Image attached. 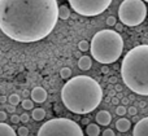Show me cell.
<instances>
[{
	"instance_id": "603a6c76",
	"label": "cell",
	"mask_w": 148,
	"mask_h": 136,
	"mask_svg": "<svg viewBox=\"0 0 148 136\" xmlns=\"http://www.w3.org/2000/svg\"><path fill=\"white\" fill-rule=\"evenodd\" d=\"M116 23H117V18H116L114 16H109V17L107 18V25L108 26H116Z\"/></svg>"
},
{
	"instance_id": "83f0119b",
	"label": "cell",
	"mask_w": 148,
	"mask_h": 136,
	"mask_svg": "<svg viewBox=\"0 0 148 136\" xmlns=\"http://www.w3.org/2000/svg\"><path fill=\"white\" fill-rule=\"evenodd\" d=\"M7 118H8L7 112L0 110V122H5V121H7Z\"/></svg>"
},
{
	"instance_id": "9c48e42d",
	"label": "cell",
	"mask_w": 148,
	"mask_h": 136,
	"mask_svg": "<svg viewBox=\"0 0 148 136\" xmlns=\"http://www.w3.org/2000/svg\"><path fill=\"white\" fill-rule=\"evenodd\" d=\"M31 97H33V101L34 103H38V104H42L47 100V91L44 90L43 87H35L33 88V91L30 92Z\"/></svg>"
},
{
	"instance_id": "f546056e",
	"label": "cell",
	"mask_w": 148,
	"mask_h": 136,
	"mask_svg": "<svg viewBox=\"0 0 148 136\" xmlns=\"http://www.w3.org/2000/svg\"><path fill=\"white\" fill-rule=\"evenodd\" d=\"M122 29H123V25H122V23H116V31H117V33L122 31Z\"/></svg>"
},
{
	"instance_id": "4316f807",
	"label": "cell",
	"mask_w": 148,
	"mask_h": 136,
	"mask_svg": "<svg viewBox=\"0 0 148 136\" xmlns=\"http://www.w3.org/2000/svg\"><path fill=\"white\" fill-rule=\"evenodd\" d=\"M127 113L130 114V116H135V114L138 113V109H136L135 106H130V108L127 109Z\"/></svg>"
},
{
	"instance_id": "484cf974",
	"label": "cell",
	"mask_w": 148,
	"mask_h": 136,
	"mask_svg": "<svg viewBox=\"0 0 148 136\" xmlns=\"http://www.w3.org/2000/svg\"><path fill=\"white\" fill-rule=\"evenodd\" d=\"M101 136H116V135H114V131H113L112 129H105L104 131H103Z\"/></svg>"
},
{
	"instance_id": "cb8c5ba5",
	"label": "cell",
	"mask_w": 148,
	"mask_h": 136,
	"mask_svg": "<svg viewBox=\"0 0 148 136\" xmlns=\"http://www.w3.org/2000/svg\"><path fill=\"white\" fill-rule=\"evenodd\" d=\"M10 121H12L13 124H18L21 122L20 116H17V114H12V117H10Z\"/></svg>"
},
{
	"instance_id": "44dd1931",
	"label": "cell",
	"mask_w": 148,
	"mask_h": 136,
	"mask_svg": "<svg viewBox=\"0 0 148 136\" xmlns=\"http://www.w3.org/2000/svg\"><path fill=\"white\" fill-rule=\"evenodd\" d=\"M17 134H18V136H29V129L27 127H25V126L18 127Z\"/></svg>"
},
{
	"instance_id": "5bb4252c",
	"label": "cell",
	"mask_w": 148,
	"mask_h": 136,
	"mask_svg": "<svg viewBox=\"0 0 148 136\" xmlns=\"http://www.w3.org/2000/svg\"><path fill=\"white\" fill-rule=\"evenodd\" d=\"M86 134L87 136H99L100 135V127L99 124L88 123L86 127Z\"/></svg>"
},
{
	"instance_id": "5b68a950",
	"label": "cell",
	"mask_w": 148,
	"mask_h": 136,
	"mask_svg": "<svg viewBox=\"0 0 148 136\" xmlns=\"http://www.w3.org/2000/svg\"><path fill=\"white\" fill-rule=\"evenodd\" d=\"M147 17V5L143 0H123L118 8L121 23L129 27L140 25Z\"/></svg>"
},
{
	"instance_id": "d6986e66",
	"label": "cell",
	"mask_w": 148,
	"mask_h": 136,
	"mask_svg": "<svg viewBox=\"0 0 148 136\" xmlns=\"http://www.w3.org/2000/svg\"><path fill=\"white\" fill-rule=\"evenodd\" d=\"M22 108L25 109V110H33V108H34V101L30 100V99H25V100L22 101Z\"/></svg>"
},
{
	"instance_id": "4fadbf2b",
	"label": "cell",
	"mask_w": 148,
	"mask_h": 136,
	"mask_svg": "<svg viewBox=\"0 0 148 136\" xmlns=\"http://www.w3.org/2000/svg\"><path fill=\"white\" fill-rule=\"evenodd\" d=\"M0 136H17V134L9 124H7L5 122H0Z\"/></svg>"
},
{
	"instance_id": "e0dca14e",
	"label": "cell",
	"mask_w": 148,
	"mask_h": 136,
	"mask_svg": "<svg viewBox=\"0 0 148 136\" xmlns=\"http://www.w3.org/2000/svg\"><path fill=\"white\" fill-rule=\"evenodd\" d=\"M8 103H9L12 106H16L21 103V97L17 95V93H12V95L8 96Z\"/></svg>"
},
{
	"instance_id": "7c38bea8",
	"label": "cell",
	"mask_w": 148,
	"mask_h": 136,
	"mask_svg": "<svg viewBox=\"0 0 148 136\" xmlns=\"http://www.w3.org/2000/svg\"><path fill=\"white\" fill-rule=\"evenodd\" d=\"M78 66L81 70H84V71H87V70L91 69L92 66V60L90 56H82L81 58L78 60Z\"/></svg>"
},
{
	"instance_id": "30bf717a",
	"label": "cell",
	"mask_w": 148,
	"mask_h": 136,
	"mask_svg": "<svg viewBox=\"0 0 148 136\" xmlns=\"http://www.w3.org/2000/svg\"><path fill=\"white\" fill-rule=\"evenodd\" d=\"M112 121V116H110L109 112L107 110H100L99 113L96 114V122L100 126H108Z\"/></svg>"
},
{
	"instance_id": "1f68e13d",
	"label": "cell",
	"mask_w": 148,
	"mask_h": 136,
	"mask_svg": "<svg viewBox=\"0 0 148 136\" xmlns=\"http://www.w3.org/2000/svg\"><path fill=\"white\" fill-rule=\"evenodd\" d=\"M82 122H83L84 124H88L90 123V119L88 118H83V119H82Z\"/></svg>"
},
{
	"instance_id": "d6a6232c",
	"label": "cell",
	"mask_w": 148,
	"mask_h": 136,
	"mask_svg": "<svg viewBox=\"0 0 148 136\" xmlns=\"http://www.w3.org/2000/svg\"><path fill=\"white\" fill-rule=\"evenodd\" d=\"M112 103H113V104H117V103H118V100L114 97V99H113V100H112Z\"/></svg>"
},
{
	"instance_id": "3957f363",
	"label": "cell",
	"mask_w": 148,
	"mask_h": 136,
	"mask_svg": "<svg viewBox=\"0 0 148 136\" xmlns=\"http://www.w3.org/2000/svg\"><path fill=\"white\" fill-rule=\"evenodd\" d=\"M121 77L126 87L136 95L148 96V46H136L126 53L121 64Z\"/></svg>"
},
{
	"instance_id": "4dcf8cb0",
	"label": "cell",
	"mask_w": 148,
	"mask_h": 136,
	"mask_svg": "<svg viewBox=\"0 0 148 136\" xmlns=\"http://www.w3.org/2000/svg\"><path fill=\"white\" fill-rule=\"evenodd\" d=\"M108 71H109V69H108V66H103V67H101V73H103V74H107Z\"/></svg>"
},
{
	"instance_id": "e575fe53",
	"label": "cell",
	"mask_w": 148,
	"mask_h": 136,
	"mask_svg": "<svg viewBox=\"0 0 148 136\" xmlns=\"http://www.w3.org/2000/svg\"><path fill=\"white\" fill-rule=\"evenodd\" d=\"M143 1H147V3H148V0H143Z\"/></svg>"
},
{
	"instance_id": "9a60e30c",
	"label": "cell",
	"mask_w": 148,
	"mask_h": 136,
	"mask_svg": "<svg viewBox=\"0 0 148 136\" xmlns=\"http://www.w3.org/2000/svg\"><path fill=\"white\" fill-rule=\"evenodd\" d=\"M46 118V112L42 108H35L33 109V119L34 121H43Z\"/></svg>"
},
{
	"instance_id": "d4e9b609",
	"label": "cell",
	"mask_w": 148,
	"mask_h": 136,
	"mask_svg": "<svg viewBox=\"0 0 148 136\" xmlns=\"http://www.w3.org/2000/svg\"><path fill=\"white\" fill-rule=\"evenodd\" d=\"M20 119H21V122H22V123H27L29 119H30V116H29L27 113H23V114H21V116H20Z\"/></svg>"
},
{
	"instance_id": "ba28073f",
	"label": "cell",
	"mask_w": 148,
	"mask_h": 136,
	"mask_svg": "<svg viewBox=\"0 0 148 136\" xmlns=\"http://www.w3.org/2000/svg\"><path fill=\"white\" fill-rule=\"evenodd\" d=\"M133 136H148V117L136 122L133 130Z\"/></svg>"
},
{
	"instance_id": "8fae6325",
	"label": "cell",
	"mask_w": 148,
	"mask_h": 136,
	"mask_svg": "<svg viewBox=\"0 0 148 136\" xmlns=\"http://www.w3.org/2000/svg\"><path fill=\"white\" fill-rule=\"evenodd\" d=\"M131 127V122L126 118H120L117 122H116V129L120 132H126L129 131Z\"/></svg>"
},
{
	"instance_id": "8992f818",
	"label": "cell",
	"mask_w": 148,
	"mask_h": 136,
	"mask_svg": "<svg viewBox=\"0 0 148 136\" xmlns=\"http://www.w3.org/2000/svg\"><path fill=\"white\" fill-rule=\"evenodd\" d=\"M36 136H83V131L72 119L53 118L43 123Z\"/></svg>"
},
{
	"instance_id": "277c9868",
	"label": "cell",
	"mask_w": 148,
	"mask_h": 136,
	"mask_svg": "<svg viewBox=\"0 0 148 136\" xmlns=\"http://www.w3.org/2000/svg\"><path fill=\"white\" fill-rule=\"evenodd\" d=\"M91 56L103 65L116 62L123 51V39L116 30H100L92 36L90 43Z\"/></svg>"
},
{
	"instance_id": "7a4b0ae2",
	"label": "cell",
	"mask_w": 148,
	"mask_h": 136,
	"mask_svg": "<svg viewBox=\"0 0 148 136\" xmlns=\"http://www.w3.org/2000/svg\"><path fill=\"white\" fill-rule=\"evenodd\" d=\"M61 100L65 108L75 114H88L103 100V90L91 77L78 75L70 78L61 90Z\"/></svg>"
},
{
	"instance_id": "52a82bcc",
	"label": "cell",
	"mask_w": 148,
	"mask_h": 136,
	"mask_svg": "<svg viewBox=\"0 0 148 136\" xmlns=\"http://www.w3.org/2000/svg\"><path fill=\"white\" fill-rule=\"evenodd\" d=\"M70 7L78 14L84 17L99 16L110 5L112 0H68Z\"/></svg>"
},
{
	"instance_id": "ffe728a7",
	"label": "cell",
	"mask_w": 148,
	"mask_h": 136,
	"mask_svg": "<svg viewBox=\"0 0 148 136\" xmlns=\"http://www.w3.org/2000/svg\"><path fill=\"white\" fill-rule=\"evenodd\" d=\"M78 48H79V51H82V52L88 51L90 49V43L88 41H86V40H81L79 41V44H78Z\"/></svg>"
},
{
	"instance_id": "ac0fdd59",
	"label": "cell",
	"mask_w": 148,
	"mask_h": 136,
	"mask_svg": "<svg viewBox=\"0 0 148 136\" xmlns=\"http://www.w3.org/2000/svg\"><path fill=\"white\" fill-rule=\"evenodd\" d=\"M60 77L62 79H70V77H72V69L70 67H62L60 70Z\"/></svg>"
},
{
	"instance_id": "2e32d148",
	"label": "cell",
	"mask_w": 148,
	"mask_h": 136,
	"mask_svg": "<svg viewBox=\"0 0 148 136\" xmlns=\"http://www.w3.org/2000/svg\"><path fill=\"white\" fill-rule=\"evenodd\" d=\"M70 17V9L66 5H60L59 7V18L61 20H68Z\"/></svg>"
},
{
	"instance_id": "f1b7e54d",
	"label": "cell",
	"mask_w": 148,
	"mask_h": 136,
	"mask_svg": "<svg viewBox=\"0 0 148 136\" xmlns=\"http://www.w3.org/2000/svg\"><path fill=\"white\" fill-rule=\"evenodd\" d=\"M14 110H16V108H14V106H12V105L7 106V112H8V113H10V114H14Z\"/></svg>"
},
{
	"instance_id": "836d02e7",
	"label": "cell",
	"mask_w": 148,
	"mask_h": 136,
	"mask_svg": "<svg viewBox=\"0 0 148 136\" xmlns=\"http://www.w3.org/2000/svg\"><path fill=\"white\" fill-rule=\"evenodd\" d=\"M116 90H117V91H121L122 88H121V86H116Z\"/></svg>"
},
{
	"instance_id": "6da1fadb",
	"label": "cell",
	"mask_w": 148,
	"mask_h": 136,
	"mask_svg": "<svg viewBox=\"0 0 148 136\" xmlns=\"http://www.w3.org/2000/svg\"><path fill=\"white\" fill-rule=\"evenodd\" d=\"M57 20V0H0V30L14 41L42 40L52 33Z\"/></svg>"
},
{
	"instance_id": "7402d4cb",
	"label": "cell",
	"mask_w": 148,
	"mask_h": 136,
	"mask_svg": "<svg viewBox=\"0 0 148 136\" xmlns=\"http://www.w3.org/2000/svg\"><path fill=\"white\" fill-rule=\"evenodd\" d=\"M116 114L120 117H123L126 114V108L123 105H118L117 108H116Z\"/></svg>"
}]
</instances>
